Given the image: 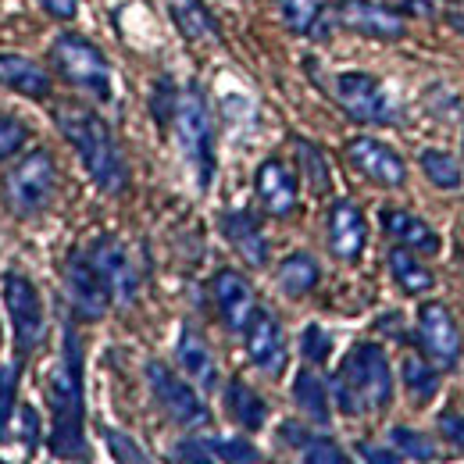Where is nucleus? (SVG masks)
I'll return each mask as SVG.
<instances>
[{"label":"nucleus","mask_w":464,"mask_h":464,"mask_svg":"<svg viewBox=\"0 0 464 464\" xmlns=\"http://www.w3.org/2000/svg\"><path fill=\"white\" fill-rule=\"evenodd\" d=\"M47 404H51V450L58 458H82L86 440H82V347L75 329L64 325L61 340V361L47 386Z\"/></svg>","instance_id":"obj_1"},{"label":"nucleus","mask_w":464,"mask_h":464,"mask_svg":"<svg viewBox=\"0 0 464 464\" xmlns=\"http://www.w3.org/2000/svg\"><path fill=\"white\" fill-rule=\"evenodd\" d=\"M333 397L343 414H372L390 404L393 375H390V361L382 347L361 343L350 350L333 379Z\"/></svg>","instance_id":"obj_2"},{"label":"nucleus","mask_w":464,"mask_h":464,"mask_svg":"<svg viewBox=\"0 0 464 464\" xmlns=\"http://www.w3.org/2000/svg\"><path fill=\"white\" fill-rule=\"evenodd\" d=\"M58 125L72 140V147L79 150L93 182L104 193H121L129 182V172H125V161H121V150H118L111 129L86 108H58Z\"/></svg>","instance_id":"obj_3"},{"label":"nucleus","mask_w":464,"mask_h":464,"mask_svg":"<svg viewBox=\"0 0 464 464\" xmlns=\"http://www.w3.org/2000/svg\"><path fill=\"white\" fill-rule=\"evenodd\" d=\"M175 136H179L186 161L197 172L200 189H208L215 179V125H211V111L197 86H189L175 101Z\"/></svg>","instance_id":"obj_4"},{"label":"nucleus","mask_w":464,"mask_h":464,"mask_svg":"<svg viewBox=\"0 0 464 464\" xmlns=\"http://www.w3.org/2000/svg\"><path fill=\"white\" fill-rule=\"evenodd\" d=\"M51 58H54L58 72L68 79V82L90 90V93L101 97V101L111 97V64H108V58H104L90 40H82V36H68V33H64V36L54 40Z\"/></svg>","instance_id":"obj_5"},{"label":"nucleus","mask_w":464,"mask_h":464,"mask_svg":"<svg viewBox=\"0 0 464 464\" xmlns=\"http://www.w3.org/2000/svg\"><path fill=\"white\" fill-rule=\"evenodd\" d=\"M54 189H58V169L47 150L25 154L7 175V204L18 215H40L54 200Z\"/></svg>","instance_id":"obj_6"},{"label":"nucleus","mask_w":464,"mask_h":464,"mask_svg":"<svg viewBox=\"0 0 464 464\" xmlns=\"http://www.w3.org/2000/svg\"><path fill=\"white\" fill-rule=\"evenodd\" d=\"M336 101L357 121L390 125L397 118L393 101L386 97V90L379 86V79L368 75V72H343V75H336Z\"/></svg>","instance_id":"obj_7"},{"label":"nucleus","mask_w":464,"mask_h":464,"mask_svg":"<svg viewBox=\"0 0 464 464\" xmlns=\"http://www.w3.org/2000/svg\"><path fill=\"white\" fill-rule=\"evenodd\" d=\"M4 304L14 325V343L22 353L36 347L44 340V307H40V293L33 290V283L18 272L4 276Z\"/></svg>","instance_id":"obj_8"},{"label":"nucleus","mask_w":464,"mask_h":464,"mask_svg":"<svg viewBox=\"0 0 464 464\" xmlns=\"http://www.w3.org/2000/svg\"><path fill=\"white\" fill-rule=\"evenodd\" d=\"M147 382H150L158 404L165 407V414L172 421H179V425H200V421H208V407L193 393V386H186L172 368H165L161 361H150L147 364Z\"/></svg>","instance_id":"obj_9"},{"label":"nucleus","mask_w":464,"mask_h":464,"mask_svg":"<svg viewBox=\"0 0 464 464\" xmlns=\"http://www.w3.org/2000/svg\"><path fill=\"white\" fill-rule=\"evenodd\" d=\"M333 18L357 36H372V40H401L404 36V18L393 7H382L375 0H340L333 7Z\"/></svg>","instance_id":"obj_10"},{"label":"nucleus","mask_w":464,"mask_h":464,"mask_svg":"<svg viewBox=\"0 0 464 464\" xmlns=\"http://www.w3.org/2000/svg\"><path fill=\"white\" fill-rule=\"evenodd\" d=\"M90 265L101 272V279H104V286L111 290L118 304H132L136 300V290H140V276H136V268H132V261H129V254H125V246L111 239V236H101V239H93V246H90Z\"/></svg>","instance_id":"obj_11"},{"label":"nucleus","mask_w":464,"mask_h":464,"mask_svg":"<svg viewBox=\"0 0 464 464\" xmlns=\"http://www.w3.org/2000/svg\"><path fill=\"white\" fill-rule=\"evenodd\" d=\"M64 290L72 307L82 314V318H101L111 304V290L104 286L101 272L90 265L86 254H72L68 265H64Z\"/></svg>","instance_id":"obj_12"},{"label":"nucleus","mask_w":464,"mask_h":464,"mask_svg":"<svg viewBox=\"0 0 464 464\" xmlns=\"http://www.w3.org/2000/svg\"><path fill=\"white\" fill-rule=\"evenodd\" d=\"M418 336L429 357H436L443 368H454L461 361V333L443 304H425L418 318Z\"/></svg>","instance_id":"obj_13"},{"label":"nucleus","mask_w":464,"mask_h":464,"mask_svg":"<svg viewBox=\"0 0 464 464\" xmlns=\"http://www.w3.org/2000/svg\"><path fill=\"white\" fill-rule=\"evenodd\" d=\"M347 158L357 172L368 175V179L379 182V186H404L407 169H404V161H401V154H397L393 147L379 143V140H368V136L353 140L347 147Z\"/></svg>","instance_id":"obj_14"},{"label":"nucleus","mask_w":464,"mask_h":464,"mask_svg":"<svg viewBox=\"0 0 464 464\" xmlns=\"http://www.w3.org/2000/svg\"><path fill=\"white\" fill-rule=\"evenodd\" d=\"M246 333V353L250 361L268 372V375H279L286 368V340H283V325L268 314V311H254L250 325L243 329Z\"/></svg>","instance_id":"obj_15"},{"label":"nucleus","mask_w":464,"mask_h":464,"mask_svg":"<svg viewBox=\"0 0 464 464\" xmlns=\"http://www.w3.org/2000/svg\"><path fill=\"white\" fill-rule=\"evenodd\" d=\"M215 300H218V311H222V318H226V325L229 329H246L250 325V318H254V290L246 286V279L243 276H236V272H218L215 276Z\"/></svg>","instance_id":"obj_16"},{"label":"nucleus","mask_w":464,"mask_h":464,"mask_svg":"<svg viewBox=\"0 0 464 464\" xmlns=\"http://www.w3.org/2000/svg\"><path fill=\"white\" fill-rule=\"evenodd\" d=\"M364 239H368L364 215L350 200H340L333 208V215H329V246H333V254L343 257V261H353L364 250Z\"/></svg>","instance_id":"obj_17"},{"label":"nucleus","mask_w":464,"mask_h":464,"mask_svg":"<svg viewBox=\"0 0 464 464\" xmlns=\"http://www.w3.org/2000/svg\"><path fill=\"white\" fill-rule=\"evenodd\" d=\"M257 197L272 215H290L296 208V179L283 161H265L257 169Z\"/></svg>","instance_id":"obj_18"},{"label":"nucleus","mask_w":464,"mask_h":464,"mask_svg":"<svg viewBox=\"0 0 464 464\" xmlns=\"http://www.w3.org/2000/svg\"><path fill=\"white\" fill-rule=\"evenodd\" d=\"M222 232L229 236V243L239 250V257H243L246 265L261 268V265L268 261V239H265L261 226L254 222V215H246V211H229V215L222 218Z\"/></svg>","instance_id":"obj_19"},{"label":"nucleus","mask_w":464,"mask_h":464,"mask_svg":"<svg viewBox=\"0 0 464 464\" xmlns=\"http://www.w3.org/2000/svg\"><path fill=\"white\" fill-rule=\"evenodd\" d=\"M0 86L22 93V97H47L51 93V75L29 58H18V54H0Z\"/></svg>","instance_id":"obj_20"},{"label":"nucleus","mask_w":464,"mask_h":464,"mask_svg":"<svg viewBox=\"0 0 464 464\" xmlns=\"http://www.w3.org/2000/svg\"><path fill=\"white\" fill-rule=\"evenodd\" d=\"M169 14H172L175 29L189 40V44H218L222 40V29L218 22L211 18V11L200 4V0H169Z\"/></svg>","instance_id":"obj_21"},{"label":"nucleus","mask_w":464,"mask_h":464,"mask_svg":"<svg viewBox=\"0 0 464 464\" xmlns=\"http://www.w3.org/2000/svg\"><path fill=\"white\" fill-rule=\"evenodd\" d=\"M175 353H179V364L186 368V375H189L193 382H200L204 390H211V386L218 382L215 357H211L208 343H204L193 329H182V333H179V347H175Z\"/></svg>","instance_id":"obj_22"},{"label":"nucleus","mask_w":464,"mask_h":464,"mask_svg":"<svg viewBox=\"0 0 464 464\" xmlns=\"http://www.w3.org/2000/svg\"><path fill=\"white\" fill-rule=\"evenodd\" d=\"M382 226H386L390 236H397L401 243H407L411 250H421V254H436V250H440V236L429 229L421 218H414V215H407V211L386 208V211H382Z\"/></svg>","instance_id":"obj_23"},{"label":"nucleus","mask_w":464,"mask_h":464,"mask_svg":"<svg viewBox=\"0 0 464 464\" xmlns=\"http://www.w3.org/2000/svg\"><path fill=\"white\" fill-rule=\"evenodd\" d=\"M226 404H229V414L243 425V429H261L265 425V418H268V407L265 401L246 386V382H239V379H232L229 390H226Z\"/></svg>","instance_id":"obj_24"},{"label":"nucleus","mask_w":464,"mask_h":464,"mask_svg":"<svg viewBox=\"0 0 464 464\" xmlns=\"http://www.w3.org/2000/svg\"><path fill=\"white\" fill-rule=\"evenodd\" d=\"M293 401L296 407L311 418V421H318V425H325L329 421V393H325V382L314 375V372H300L296 375V382H293Z\"/></svg>","instance_id":"obj_25"},{"label":"nucleus","mask_w":464,"mask_h":464,"mask_svg":"<svg viewBox=\"0 0 464 464\" xmlns=\"http://www.w3.org/2000/svg\"><path fill=\"white\" fill-rule=\"evenodd\" d=\"M279 290L286 296H304L318 286V265L311 254H290L283 265H279Z\"/></svg>","instance_id":"obj_26"},{"label":"nucleus","mask_w":464,"mask_h":464,"mask_svg":"<svg viewBox=\"0 0 464 464\" xmlns=\"http://www.w3.org/2000/svg\"><path fill=\"white\" fill-rule=\"evenodd\" d=\"M390 272H393V279L404 286L407 293H425L432 290V276L421 268V261L407 250V246H397V250H390Z\"/></svg>","instance_id":"obj_27"},{"label":"nucleus","mask_w":464,"mask_h":464,"mask_svg":"<svg viewBox=\"0 0 464 464\" xmlns=\"http://www.w3.org/2000/svg\"><path fill=\"white\" fill-rule=\"evenodd\" d=\"M404 386L414 401H432L440 393V372L432 364H425L421 357H407L404 361Z\"/></svg>","instance_id":"obj_28"},{"label":"nucleus","mask_w":464,"mask_h":464,"mask_svg":"<svg viewBox=\"0 0 464 464\" xmlns=\"http://www.w3.org/2000/svg\"><path fill=\"white\" fill-rule=\"evenodd\" d=\"M421 169H425V175H429L440 189H461V182H464L461 165H458L450 154H443V150H421Z\"/></svg>","instance_id":"obj_29"},{"label":"nucleus","mask_w":464,"mask_h":464,"mask_svg":"<svg viewBox=\"0 0 464 464\" xmlns=\"http://www.w3.org/2000/svg\"><path fill=\"white\" fill-rule=\"evenodd\" d=\"M279 11H283V22L293 33H300V36L318 33V22H322V4L318 0H279Z\"/></svg>","instance_id":"obj_30"},{"label":"nucleus","mask_w":464,"mask_h":464,"mask_svg":"<svg viewBox=\"0 0 464 464\" xmlns=\"http://www.w3.org/2000/svg\"><path fill=\"white\" fill-rule=\"evenodd\" d=\"M390 443L397 447V454L414 458V461H432V458H436L432 440H429V436H421V432H414V429H407V425H397V429L390 432Z\"/></svg>","instance_id":"obj_31"},{"label":"nucleus","mask_w":464,"mask_h":464,"mask_svg":"<svg viewBox=\"0 0 464 464\" xmlns=\"http://www.w3.org/2000/svg\"><path fill=\"white\" fill-rule=\"evenodd\" d=\"M296 154H300V165H304V175H307L311 189H314V193H325V189H329V169H325V158H322L311 143H304V140H296Z\"/></svg>","instance_id":"obj_32"},{"label":"nucleus","mask_w":464,"mask_h":464,"mask_svg":"<svg viewBox=\"0 0 464 464\" xmlns=\"http://www.w3.org/2000/svg\"><path fill=\"white\" fill-rule=\"evenodd\" d=\"M304 464H353V461H350L333 440H307L304 443Z\"/></svg>","instance_id":"obj_33"},{"label":"nucleus","mask_w":464,"mask_h":464,"mask_svg":"<svg viewBox=\"0 0 464 464\" xmlns=\"http://www.w3.org/2000/svg\"><path fill=\"white\" fill-rule=\"evenodd\" d=\"M14 393H18V364H4L0 368V436L14 411Z\"/></svg>","instance_id":"obj_34"},{"label":"nucleus","mask_w":464,"mask_h":464,"mask_svg":"<svg viewBox=\"0 0 464 464\" xmlns=\"http://www.w3.org/2000/svg\"><path fill=\"white\" fill-rule=\"evenodd\" d=\"M300 350H304V357L311 364H322L329 357V350H333V340H329V333L322 325H307L304 336H300Z\"/></svg>","instance_id":"obj_35"},{"label":"nucleus","mask_w":464,"mask_h":464,"mask_svg":"<svg viewBox=\"0 0 464 464\" xmlns=\"http://www.w3.org/2000/svg\"><path fill=\"white\" fill-rule=\"evenodd\" d=\"M218 458H226V461H232V464H254L257 461V450L246 443V440H211L208 443Z\"/></svg>","instance_id":"obj_36"},{"label":"nucleus","mask_w":464,"mask_h":464,"mask_svg":"<svg viewBox=\"0 0 464 464\" xmlns=\"http://www.w3.org/2000/svg\"><path fill=\"white\" fill-rule=\"evenodd\" d=\"M22 143H25V125L14 121V118H0V161L18 154Z\"/></svg>","instance_id":"obj_37"},{"label":"nucleus","mask_w":464,"mask_h":464,"mask_svg":"<svg viewBox=\"0 0 464 464\" xmlns=\"http://www.w3.org/2000/svg\"><path fill=\"white\" fill-rule=\"evenodd\" d=\"M175 454H179V461L182 464H218L215 461V454H211V447L200 443V440H182V443L175 447Z\"/></svg>","instance_id":"obj_38"},{"label":"nucleus","mask_w":464,"mask_h":464,"mask_svg":"<svg viewBox=\"0 0 464 464\" xmlns=\"http://www.w3.org/2000/svg\"><path fill=\"white\" fill-rule=\"evenodd\" d=\"M440 429H443V436L464 450V411H447V414H440Z\"/></svg>","instance_id":"obj_39"},{"label":"nucleus","mask_w":464,"mask_h":464,"mask_svg":"<svg viewBox=\"0 0 464 464\" xmlns=\"http://www.w3.org/2000/svg\"><path fill=\"white\" fill-rule=\"evenodd\" d=\"M357 450L364 454V461L368 464H404L401 461V454H393V450H386V447H375V443H361Z\"/></svg>","instance_id":"obj_40"},{"label":"nucleus","mask_w":464,"mask_h":464,"mask_svg":"<svg viewBox=\"0 0 464 464\" xmlns=\"http://www.w3.org/2000/svg\"><path fill=\"white\" fill-rule=\"evenodd\" d=\"M390 7L397 14H436V4L432 0H390Z\"/></svg>","instance_id":"obj_41"},{"label":"nucleus","mask_w":464,"mask_h":464,"mask_svg":"<svg viewBox=\"0 0 464 464\" xmlns=\"http://www.w3.org/2000/svg\"><path fill=\"white\" fill-rule=\"evenodd\" d=\"M40 4L47 7V14H54L61 22L75 18V11H79V0H40Z\"/></svg>","instance_id":"obj_42"},{"label":"nucleus","mask_w":464,"mask_h":464,"mask_svg":"<svg viewBox=\"0 0 464 464\" xmlns=\"http://www.w3.org/2000/svg\"><path fill=\"white\" fill-rule=\"evenodd\" d=\"M108 440L115 443V450H118V458H121V461H129V464H143V458H140V450H136V447H132L129 440H121L118 432H108Z\"/></svg>","instance_id":"obj_43"},{"label":"nucleus","mask_w":464,"mask_h":464,"mask_svg":"<svg viewBox=\"0 0 464 464\" xmlns=\"http://www.w3.org/2000/svg\"><path fill=\"white\" fill-rule=\"evenodd\" d=\"M450 25H454V29L464 36V14H450Z\"/></svg>","instance_id":"obj_44"},{"label":"nucleus","mask_w":464,"mask_h":464,"mask_svg":"<svg viewBox=\"0 0 464 464\" xmlns=\"http://www.w3.org/2000/svg\"><path fill=\"white\" fill-rule=\"evenodd\" d=\"M0 464H4V461H0Z\"/></svg>","instance_id":"obj_45"}]
</instances>
